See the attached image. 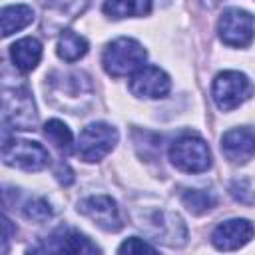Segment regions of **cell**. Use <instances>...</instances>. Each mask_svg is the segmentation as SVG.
I'll return each instance as SVG.
<instances>
[{
    "mask_svg": "<svg viewBox=\"0 0 255 255\" xmlns=\"http://www.w3.org/2000/svg\"><path fill=\"white\" fill-rule=\"evenodd\" d=\"M255 229L247 219H227L219 223L211 233V243L221 251H233L243 247L251 237Z\"/></svg>",
    "mask_w": 255,
    "mask_h": 255,
    "instance_id": "obj_11",
    "label": "cell"
},
{
    "mask_svg": "<svg viewBox=\"0 0 255 255\" xmlns=\"http://www.w3.org/2000/svg\"><path fill=\"white\" fill-rule=\"evenodd\" d=\"M22 211H24V215H26L28 219H32V221H46V219H50L52 213H54L52 205H50L48 199H44V197H34V199H30V201L24 205Z\"/></svg>",
    "mask_w": 255,
    "mask_h": 255,
    "instance_id": "obj_20",
    "label": "cell"
},
{
    "mask_svg": "<svg viewBox=\"0 0 255 255\" xmlns=\"http://www.w3.org/2000/svg\"><path fill=\"white\" fill-rule=\"evenodd\" d=\"M46 251H58V253H98L100 249L80 231L76 229H56L50 235V241L46 245Z\"/></svg>",
    "mask_w": 255,
    "mask_h": 255,
    "instance_id": "obj_13",
    "label": "cell"
},
{
    "mask_svg": "<svg viewBox=\"0 0 255 255\" xmlns=\"http://www.w3.org/2000/svg\"><path fill=\"white\" fill-rule=\"evenodd\" d=\"M221 151L231 163H245L255 155V131L233 128L221 135Z\"/></svg>",
    "mask_w": 255,
    "mask_h": 255,
    "instance_id": "obj_12",
    "label": "cell"
},
{
    "mask_svg": "<svg viewBox=\"0 0 255 255\" xmlns=\"http://www.w3.org/2000/svg\"><path fill=\"white\" fill-rule=\"evenodd\" d=\"M2 36L8 38L10 34L26 28L34 20V10L26 4H12L2 8Z\"/></svg>",
    "mask_w": 255,
    "mask_h": 255,
    "instance_id": "obj_15",
    "label": "cell"
},
{
    "mask_svg": "<svg viewBox=\"0 0 255 255\" xmlns=\"http://www.w3.org/2000/svg\"><path fill=\"white\" fill-rule=\"evenodd\" d=\"M102 10L110 18H131L145 16L151 12V0H106Z\"/></svg>",
    "mask_w": 255,
    "mask_h": 255,
    "instance_id": "obj_16",
    "label": "cell"
},
{
    "mask_svg": "<svg viewBox=\"0 0 255 255\" xmlns=\"http://www.w3.org/2000/svg\"><path fill=\"white\" fill-rule=\"evenodd\" d=\"M78 211L90 217L100 229L104 231H120L122 229V217L118 211L116 201L110 195H92L80 201Z\"/></svg>",
    "mask_w": 255,
    "mask_h": 255,
    "instance_id": "obj_10",
    "label": "cell"
},
{
    "mask_svg": "<svg viewBox=\"0 0 255 255\" xmlns=\"http://www.w3.org/2000/svg\"><path fill=\"white\" fill-rule=\"evenodd\" d=\"M118 251H120V253H143V251L155 253V247L149 245V243H145V241L139 239V237H129V239H126V241L118 247Z\"/></svg>",
    "mask_w": 255,
    "mask_h": 255,
    "instance_id": "obj_21",
    "label": "cell"
},
{
    "mask_svg": "<svg viewBox=\"0 0 255 255\" xmlns=\"http://www.w3.org/2000/svg\"><path fill=\"white\" fill-rule=\"evenodd\" d=\"M2 122L8 129H32L38 122L34 98L26 88L4 90Z\"/></svg>",
    "mask_w": 255,
    "mask_h": 255,
    "instance_id": "obj_4",
    "label": "cell"
},
{
    "mask_svg": "<svg viewBox=\"0 0 255 255\" xmlns=\"http://www.w3.org/2000/svg\"><path fill=\"white\" fill-rule=\"evenodd\" d=\"M116 143H118V129L110 124L94 122L80 131V137L76 143V153L84 161L94 163V161H100L102 157H106L114 149Z\"/></svg>",
    "mask_w": 255,
    "mask_h": 255,
    "instance_id": "obj_5",
    "label": "cell"
},
{
    "mask_svg": "<svg viewBox=\"0 0 255 255\" xmlns=\"http://www.w3.org/2000/svg\"><path fill=\"white\" fill-rule=\"evenodd\" d=\"M181 203L193 215H201V213H207L209 209L215 207L217 197L211 191H205V189H185L181 193Z\"/></svg>",
    "mask_w": 255,
    "mask_h": 255,
    "instance_id": "obj_19",
    "label": "cell"
},
{
    "mask_svg": "<svg viewBox=\"0 0 255 255\" xmlns=\"http://www.w3.org/2000/svg\"><path fill=\"white\" fill-rule=\"evenodd\" d=\"M171 163L187 173H201L211 165V151L205 139L195 133H183L169 145Z\"/></svg>",
    "mask_w": 255,
    "mask_h": 255,
    "instance_id": "obj_3",
    "label": "cell"
},
{
    "mask_svg": "<svg viewBox=\"0 0 255 255\" xmlns=\"http://www.w3.org/2000/svg\"><path fill=\"white\" fill-rule=\"evenodd\" d=\"M145 229L155 241H163L167 245H183L187 239V231L183 221L169 211H151L143 223H137Z\"/></svg>",
    "mask_w": 255,
    "mask_h": 255,
    "instance_id": "obj_8",
    "label": "cell"
},
{
    "mask_svg": "<svg viewBox=\"0 0 255 255\" xmlns=\"http://www.w3.org/2000/svg\"><path fill=\"white\" fill-rule=\"evenodd\" d=\"M145 58H147V52L137 40L122 36L108 44L102 56V64L110 76L122 78V76L137 72L143 66Z\"/></svg>",
    "mask_w": 255,
    "mask_h": 255,
    "instance_id": "obj_1",
    "label": "cell"
},
{
    "mask_svg": "<svg viewBox=\"0 0 255 255\" xmlns=\"http://www.w3.org/2000/svg\"><path fill=\"white\" fill-rule=\"evenodd\" d=\"M231 195L241 203H255V191L249 189L247 181H235L231 185Z\"/></svg>",
    "mask_w": 255,
    "mask_h": 255,
    "instance_id": "obj_22",
    "label": "cell"
},
{
    "mask_svg": "<svg viewBox=\"0 0 255 255\" xmlns=\"http://www.w3.org/2000/svg\"><path fill=\"white\" fill-rule=\"evenodd\" d=\"M169 88H171L169 76L157 66H141L137 72L131 74V80H129V90L137 98L157 100L167 96Z\"/></svg>",
    "mask_w": 255,
    "mask_h": 255,
    "instance_id": "obj_9",
    "label": "cell"
},
{
    "mask_svg": "<svg viewBox=\"0 0 255 255\" xmlns=\"http://www.w3.org/2000/svg\"><path fill=\"white\" fill-rule=\"evenodd\" d=\"M2 159L6 165L24 169V171H40L50 163L48 149L32 139H6L2 145Z\"/></svg>",
    "mask_w": 255,
    "mask_h": 255,
    "instance_id": "obj_6",
    "label": "cell"
},
{
    "mask_svg": "<svg viewBox=\"0 0 255 255\" xmlns=\"http://www.w3.org/2000/svg\"><path fill=\"white\" fill-rule=\"evenodd\" d=\"M217 32L223 44L231 48H245L255 36V18L243 8H227L219 16Z\"/></svg>",
    "mask_w": 255,
    "mask_h": 255,
    "instance_id": "obj_7",
    "label": "cell"
},
{
    "mask_svg": "<svg viewBox=\"0 0 255 255\" xmlns=\"http://www.w3.org/2000/svg\"><path fill=\"white\" fill-rule=\"evenodd\" d=\"M253 92H255V86L251 84V80L237 70L219 72L211 88L213 102L221 112H231L239 108L243 102H247L253 96Z\"/></svg>",
    "mask_w": 255,
    "mask_h": 255,
    "instance_id": "obj_2",
    "label": "cell"
},
{
    "mask_svg": "<svg viewBox=\"0 0 255 255\" xmlns=\"http://www.w3.org/2000/svg\"><path fill=\"white\" fill-rule=\"evenodd\" d=\"M56 175H58L60 183H64V185H70L74 181V173H72V169L66 163H60V167L56 169Z\"/></svg>",
    "mask_w": 255,
    "mask_h": 255,
    "instance_id": "obj_23",
    "label": "cell"
},
{
    "mask_svg": "<svg viewBox=\"0 0 255 255\" xmlns=\"http://www.w3.org/2000/svg\"><path fill=\"white\" fill-rule=\"evenodd\" d=\"M44 135L54 143V147L56 149H60L62 153H70L72 151V141H74V137H72V131H70V128L62 122V120H48L46 124H44Z\"/></svg>",
    "mask_w": 255,
    "mask_h": 255,
    "instance_id": "obj_18",
    "label": "cell"
},
{
    "mask_svg": "<svg viewBox=\"0 0 255 255\" xmlns=\"http://www.w3.org/2000/svg\"><path fill=\"white\" fill-rule=\"evenodd\" d=\"M10 58L20 72H32L42 58V44L36 38H22L10 48Z\"/></svg>",
    "mask_w": 255,
    "mask_h": 255,
    "instance_id": "obj_14",
    "label": "cell"
},
{
    "mask_svg": "<svg viewBox=\"0 0 255 255\" xmlns=\"http://www.w3.org/2000/svg\"><path fill=\"white\" fill-rule=\"evenodd\" d=\"M58 56L64 62H76L80 58L86 56L88 52V40L80 34H76L74 30H64L58 38V48H56Z\"/></svg>",
    "mask_w": 255,
    "mask_h": 255,
    "instance_id": "obj_17",
    "label": "cell"
}]
</instances>
